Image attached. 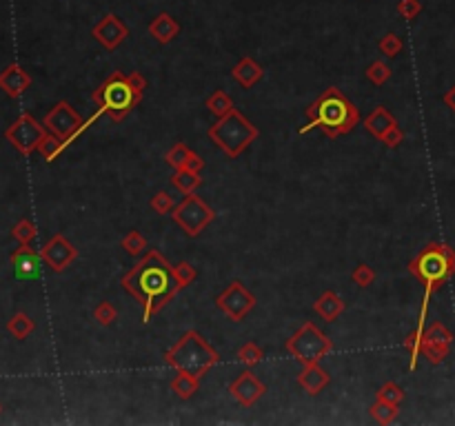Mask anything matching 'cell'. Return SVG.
<instances>
[{
  "label": "cell",
  "mask_w": 455,
  "mask_h": 426,
  "mask_svg": "<svg viewBox=\"0 0 455 426\" xmlns=\"http://www.w3.org/2000/svg\"><path fill=\"white\" fill-rule=\"evenodd\" d=\"M91 38H96V42L102 49L114 51L129 38V27L123 18L116 16V13H104V16L91 27Z\"/></svg>",
  "instance_id": "cell-13"
},
{
  "label": "cell",
  "mask_w": 455,
  "mask_h": 426,
  "mask_svg": "<svg viewBox=\"0 0 455 426\" xmlns=\"http://www.w3.org/2000/svg\"><path fill=\"white\" fill-rule=\"evenodd\" d=\"M284 348L300 364H315L333 351V342L322 329H317L313 322H305L286 340Z\"/></svg>",
  "instance_id": "cell-7"
},
{
  "label": "cell",
  "mask_w": 455,
  "mask_h": 426,
  "mask_svg": "<svg viewBox=\"0 0 455 426\" xmlns=\"http://www.w3.org/2000/svg\"><path fill=\"white\" fill-rule=\"evenodd\" d=\"M32 87V75H29L20 65H9L7 69L0 71V89L5 91L9 98H18Z\"/></svg>",
  "instance_id": "cell-18"
},
{
  "label": "cell",
  "mask_w": 455,
  "mask_h": 426,
  "mask_svg": "<svg viewBox=\"0 0 455 426\" xmlns=\"http://www.w3.org/2000/svg\"><path fill=\"white\" fill-rule=\"evenodd\" d=\"M11 267H13V276L18 280H38L40 278V267H42V255L34 251L29 245H20L11 253Z\"/></svg>",
  "instance_id": "cell-16"
},
{
  "label": "cell",
  "mask_w": 455,
  "mask_h": 426,
  "mask_svg": "<svg viewBox=\"0 0 455 426\" xmlns=\"http://www.w3.org/2000/svg\"><path fill=\"white\" fill-rule=\"evenodd\" d=\"M147 29H149V36L154 38L158 44H169L180 34V23L171 16V13L162 11V13H158V16L149 23Z\"/></svg>",
  "instance_id": "cell-20"
},
{
  "label": "cell",
  "mask_w": 455,
  "mask_h": 426,
  "mask_svg": "<svg viewBox=\"0 0 455 426\" xmlns=\"http://www.w3.org/2000/svg\"><path fill=\"white\" fill-rule=\"evenodd\" d=\"M65 147H67L65 140H60L58 135H54V133L47 131V135H44L42 142L38 145V154H40L44 160H47V162H54L60 154H63Z\"/></svg>",
  "instance_id": "cell-30"
},
{
  "label": "cell",
  "mask_w": 455,
  "mask_h": 426,
  "mask_svg": "<svg viewBox=\"0 0 455 426\" xmlns=\"http://www.w3.org/2000/svg\"><path fill=\"white\" fill-rule=\"evenodd\" d=\"M367 78H369V83H373L375 87H382L389 78H391V67L384 63V60H375V63H371L369 67H367Z\"/></svg>",
  "instance_id": "cell-35"
},
{
  "label": "cell",
  "mask_w": 455,
  "mask_h": 426,
  "mask_svg": "<svg viewBox=\"0 0 455 426\" xmlns=\"http://www.w3.org/2000/svg\"><path fill=\"white\" fill-rule=\"evenodd\" d=\"M344 309H346V302L336 291H324L313 302V311L320 315L324 322H336V320L344 313Z\"/></svg>",
  "instance_id": "cell-22"
},
{
  "label": "cell",
  "mask_w": 455,
  "mask_h": 426,
  "mask_svg": "<svg viewBox=\"0 0 455 426\" xmlns=\"http://www.w3.org/2000/svg\"><path fill=\"white\" fill-rule=\"evenodd\" d=\"M377 49H380L382 56L396 58L402 51V38L398 34H387L380 38V42H377Z\"/></svg>",
  "instance_id": "cell-38"
},
{
  "label": "cell",
  "mask_w": 455,
  "mask_h": 426,
  "mask_svg": "<svg viewBox=\"0 0 455 426\" xmlns=\"http://www.w3.org/2000/svg\"><path fill=\"white\" fill-rule=\"evenodd\" d=\"M120 247H123L129 255H133V257H138L140 253H145L147 251V238L140 233V231H129L123 240H120Z\"/></svg>",
  "instance_id": "cell-32"
},
{
  "label": "cell",
  "mask_w": 455,
  "mask_h": 426,
  "mask_svg": "<svg viewBox=\"0 0 455 426\" xmlns=\"http://www.w3.org/2000/svg\"><path fill=\"white\" fill-rule=\"evenodd\" d=\"M171 391L180 400H191L200 391V377H195L187 371H176V377L171 379Z\"/></svg>",
  "instance_id": "cell-24"
},
{
  "label": "cell",
  "mask_w": 455,
  "mask_h": 426,
  "mask_svg": "<svg viewBox=\"0 0 455 426\" xmlns=\"http://www.w3.org/2000/svg\"><path fill=\"white\" fill-rule=\"evenodd\" d=\"M229 393L233 395V400L242 406H253L257 400L267 393V384H262L260 379L255 377V373H251L249 369L242 371L233 382L229 384Z\"/></svg>",
  "instance_id": "cell-15"
},
{
  "label": "cell",
  "mask_w": 455,
  "mask_h": 426,
  "mask_svg": "<svg viewBox=\"0 0 455 426\" xmlns=\"http://www.w3.org/2000/svg\"><path fill=\"white\" fill-rule=\"evenodd\" d=\"M207 109L214 114L216 118H222V116H226L231 109H233V100H231V96L226 94V91H222V89H216L214 94H211L209 98H207Z\"/></svg>",
  "instance_id": "cell-28"
},
{
  "label": "cell",
  "mask_w": 455,
  "mask_h": 426,
  "mask_svg": "<svg viewBox=\"0 0 455 426\" xmlns=\"http://www.w3.org/2000/svg\"><path fill=\"white\" fill-rule=\"evenodd\" d=\"M0 410H3V406H0Z\"/></svg>",
  "instance_id": "cell-44"
},
{
  "label": "cell",
  "mask_w": 455,
  "mask_h": 426,
  "mask_svg": "<svg viewBox=\"0 0 455 426\" xmlns=\"http://www.w3.org/2000/svg\"><path fill=\"white\" fill-rule=\"evenodd\" d=\"M255 296L240 280H231L224 286V291L216 298V307L231 320V322H242L253 309H255Z\"/></svg>",
  "instance_id": "cell-11"
},
{
  "label": "cell",
  "mask_w": 455,
  "mask_h": 426,
  "mask_svg": "<svg viewBox=\"0 0 455 426\" xmlns=\"http://www.w3.org/2000/svg\"><path fill=\"white\" fill-rule=\"evenodd\" d=\"M408 273L424 284V291L435 293L455 276V249L444 242H429L408 262Z\"/></svg>",
  "instance_id": "cell-5"
},
{
  "label": "cell",
  "mask_w": 455,
  "mask_h": 426,
  "mask_svg": "<svg viewBox=\"0 0 455 426\" xmlns=\"http://www.w3.org/2000/svg\"><path fill=\"white\" fill-rule=\"evenodd\" d=\"M164 162L169 164L174 171L187 169V171H193V174H200L205 169V158L195 154V151H191L185 142H176L169 151H166Z\"/></svg>",
  "instance_id": "cell-17"
},
{
  "label": "cell",
  "mask_w": 455,
  "mask_h": 426,
  "mask_svg": "<svg viewBox=\"0 0 455 426\" xmlns=\"http://www.w3.org/2000/svg\"><path fill=\"white\" fill-rule=\"evenodd\" d=\"M174 278H176V284L178 288L182 291V288H187L195 278H198V271H195V267L187 260H180L176 267H174Z\"/></svg>",
  "instance_id": "cell-33"
},
{
  "label": "cell",
  "mask_w": 455,
  "mask_h": 426,
  "mask_svg": "<svg viewBox=\"0 0 455 426\" xmlns=\"http://www.w3.org/2000/svg\"><path fill=\"white\" fill-rule=\"evenodd\" d=\"M36 233H38L36 224H34L32 220H27V218H25V220H20V222L11 229L13 240L20 242V245H32L34 238H36Z\"/></svg>",
  "instance_id": "cell-36"
},
{
  "label": "cell",
  "mask_w": 455,
  "mask_h": 426,
  "mask_svg": "<svg viewBox=\"0 0 455 426\" xmlns=\"http://www.w3.org/2000/svg\"><path fill=\"white\" fill-rule=\"evenodd\" d=\"M207 135L224 156L238 158L249 145H253L257 140L260 129H257L240 109L233 107L229 114L218 118L216 123L209 127Z\"/></svg>",
  "instance_id": "cell-6"
},
{
  "label": "cell",
  "mask_w": 455,
  "mask_h": 426,
  "mask_svg": "<svg viewBox=\"0 0 455 426\" xmlns=\"http://www.w3.org/2000/svg\"><path fill=\"white\" fill-rule=\"evenodd\" d=\"M262 358H265V351L255 342H247V344H242L238 348V362L242 364V367H247V369L255 367V364H260Z\"/></svg>",
  "instance_id": "cell-31"
},
{
  "label": "cell",
  "mask_w": 455,
  "mask_h": 426,
  "mask_svg": "<svg viewBox=\"0 0 455 426\" xmlns=\"http://www.w3.org/2000/svg\"><path fill=\"white\" fill-rule=\"evenodd\" d=\"M147 89V78L140 71H114L107 80H104L94 91V102L98 109L109 116L114 123H123V120L140 104L142 94Z\"/></svg>",
  "instance_id": "cell-3"
},
{
  "label": "cell",
  "mask_w": 455,
  "mask_h": 426,
  "mask_svg": "<svg viewBox=\"0 0 455 426\" xmlns=\"http://www.w3.org/2000/svg\"><path fill=\"white\" fill-rule=\"evenodd\" d=\"M116 317H118V311H116V307L111 302H107V300H102L98 307L94 309V320L100 324V327H109V324H114L116 322Z\"/></svg>",
  "instance_id": "cell-37"
},
{
  "label": "cell",
  "mask_w": 455,
  "mask_h": 426,
  "mask_svg": "<svg viewBox=\"0 0 455 426\" xmlns=\"http://www.w3.org/2000/svg\"><path fill=\"white\" fill-rule=\"evenodd\" d=\"M164 362L176 371H187L195 377H205L220 362V353L211 346L198 331H185L171 348L164 351Z\"/></svg>",
  "instance_id": "cell-4"
},
{
  "label": "cell",
  "mask_w": 455,
  "mask_h": 426,
  "mask_svg": "<svg viewBox=\"0 0 455 426\" xmlns=\"http://www.w3.org/2000/svg\"><path fill=\"white\" fill-rule=\"evenodd\" d=\"M34 329H36V322H34V320L29 317L27 313H16V315H13V317L9 320V322H7V331H9L16 340L29 338V336L34 333Z\"/></svg>",
  "instance_id": "cell-27"
},
{
  "label": "cell",
  "mask_w": 455,
  "mask_h": 426,
  "mask_svg": "<svg viewBox=\"0 0 455 426\" xmlns=\"http://www.w3.org/2000/svg\"><path fill=\"white\" fill-rule=\"evenodd\" d=\"M451 344H453V333L442 322H433L422 333V355L427 358V362L433 364V367H437V364H442L447 360Z\"/></svg>",
  "instance_id": "cell-12"
},
{
  "label": "cell",
  "mask_w": 455,
  "mask_h": 426,
  "mask_svg": "<svg viewBox=\"0 0 455 426\" xmlns=\"http://www.w3.org/2000/svg\"><path fill=\"white\" fill-rule=\"evenodd\" d=\"M360 120L358 107L338 87H329L307 107V125L298 127V133L305 135L313 129H322L327 138H340L351 133Z\"/></svg>",
  "instance_id": "cell-2"
},
{
  "label": "cell",
  "mask_w": 455,
  "mask_h": 426,
  "mask_svg": "<svg viewBox=\"0 0 455 426\" xmlns=\"http://www.w3.org/2000/svg\"><path fill=\"white\" fill-rule=\"evenodd\" d=\"M422 11V3L420 0H400L398 3V13L404 20H415Z\"/></svg>",
  "instance_id": "cell-41"
},
{
  "label": "cell",
  "mask_w": 455,
  "mask_h": 426,
  "mask_svg": "<svg viewBox=\"0 0 455 426\" xmlns=\"http://www.w3.org/2000/svg\"><path fill=\"white\" fill-rule=\"evenodd\" d=\"M422 333H424V327H415L402 342L408 353V371L418 369V360L422 355Z\"/></svg>",
  "instance_id": "cell-26"
},
{
  "label": "cell",
  "mask_w": 455,
  "mask_h": 426,
  "mask_svg": "<svg viewBox=\"0 0 455 426\" xmlns=\"http://www.w3.org/2000/svg\"><path fill=\"white\" fill-rule=\"evenodd\" d=\"M202 182L205 180H202L200 174H193V171H187V169H178L171 176V187L178 189L180 193H185V195L198 191L202 187Z\"/></svg>",
  "instance_id": "cell-25"
},
{
  "label": "cell",
  "mask_w": 455,
  "mask_h": 426,
  "mask_svg": "<svg viewBox=\"0 0 455 426\" xmlns=\"http://www.w3.org/2000/svg\"><path fill=\"white\" fill-rule=\"evenodd\" d=\"M402 140H404V133H402L400 125L391 127V129L382 135V138H380V142H382L384 147H389V149H396L398 145H402Z\"/></svg>",
  "instance_id": "cell-42"
},
{
  "label": "cell",
  "mask_w": 455,
  "mask_h": 426,
  "mask_svg": "<svg viewBox=\"0 0 455 426\" xmlns=\"http://www.w3.org/2000/svg\"><path fill=\"white\" fill-rule=\"evenodd\" d=\"M231 75L242 89H251V87H255L257 83L262 80L265 69L257 65L251 56H242L236 63V67L231 69Z\"/></svg>",
  "instance_id": "cell-21"
},
{
  "label": "cell",
  "mask_w": 455,
  "mask_h": 426,
  "mask_svg": "<svg viewBox=\"0 0 455 426\" xmlns=\"http://www.w3.org/2000/svg\"><path fill=\"white\" fill-rule=\"evenodd\" d=\"M151 209H154L158 216H164V213H171L176 209V202H174V197L166 193V191H158L154 197H151Z\"/></svg>",
  "instance_id": "cell-40"
},
{
  "label": "cell",
  "mask_w": 455,
  "mask_h": 426,
  "mask_svg": "<svg viewBox=\"0 0 455 426\" xmlns=\"http://www.w3.org/2000/svg\"><path fill=\"white\" fill-rule=\"evenodd\" d=\"M396 125H398V120L387 109V107H375V109L364 118V129H367L375 140H380L382 135Z\"/></svg>",
  "instance_id": "cell-23"
},
{
  "label": "cell",
  "mask_w": 455,
  "mask_h": 426,
  "mask_svg": "<svg viewBox=\"0 0 455 426\" xmlns=\"http://www.w3.org/2000/svg\"><path fill=\"white\" fill-rule=\"evenodd\" d=\"M371 415L375 418V422L377 424H391V422H396L398 420V413H400V406H396V404H389V402H384V400H377L375 398V402L371 404Z\"/></svg>",
  "instance_id": "cell-29"
},
{
  "label": "cell",
  "mask_w": 455,
  "mask_h": 426,
  "mask_svg": "<svg viewBox=\"0 0 455 426\" xmlns=\"http://www.w3.org/2000/svg\"><path fill=\"white\" fill-rule=\"evenodd\" d=\"M42 125L44 129H47L49 133L58 135L60 140H65V145L69 147L78 135L85 133L83 125H85V120L80 118V114L73 109V107L65 100H60L51 107V111L44 116L42 120Z\"/></svg>",
  "instance_id": "cell-9"
},
{
  "label": "cell",
  "mask_w": 455,
  "mask_h": 426,
  "mask_svg": "<svg viewBox=\"0 0 455 426\" xmlns=\"http://www.w3.org/2000/svg\"><path fill=\"white\" fill-rule=\"evenodd\" d=\"M123 288L140 302L147 324L180 291L174 278V264L158 249H149L123 278Z\"/></svg>",
  "instance_id": "cell-1"
},
{
  "label": "cell",
  "mask_w": 455,
  "mask_h": 426,
  "mask_svg": "<svg viewBox=\"0 0 455 426\" xmlns=\"http://www.w3.org/2000/svg\"><path fill=\"white\" fill-rule=\"evenodd\" d=\"M442 100H444V104L449 107V109H451V111H455V85H453V87H451V89L447 91V94H444V98H442Z\"/></svg>",
  "instance_id": "cell-43"
},
{
  "label": "cell",
  "mask_w": 455,
  "mask_h": 426,
  "mask_svg": "<svg viewBox=\"0 0 455 426\" xmlns=\"http://www.w3.org/2000/svg\"><path fill=\"white\" fill-rule=\"evenodd\" d=\"M331 382V375L327 369L320 367V362L315 364H305V369L298 373V384L307 395H317L322 393Z\"/></svg>",
  "instance_id": "cell-19"
},
{
  "label": "cell",
  "mask_w": 455,
  "mask_h": 426,
  "mask_svg": "<svg viewBox=\"0 0 455 426\" xmlns=\"http://www.w3.org/2000/svg\"><path fill=\"white\" fill-rule=\"evenodd\" d=\"M171 218L189 238H198L207 229V224L214 222L216 211L211 209L200 195L189 193L185 200L171 211Z\"/></svg>",
  "instance_id": "cell-8"
},
{
  "label": "cell",
  "mask_w": 455,
  "mask_h": 426,
  "mask_svg": "<svg viewBox=\"0 0 455 426\" xmlns=\"http://www.w3.org/2000/svg\"><path fill=\"white\" fill-rule=\"evenodd\" d=\"M40 255H42V262L47 264L51 271L63 273L75 260V257H78V251H75V247L63 233H56V236H51L47 245L42 247Z\"/></svg>",
  "instance_id": "cell-14"
},
{
  "label": "cell",
  "mask_w": 455,
  "mask_h": 426,
  "mask_svg": "<svg viewBox=\"0 0 455 426\" xmlns=\"http://www.w3.org/2000/svg\"><path fill=\"white\" fill-rule=\"evenodd\" d=\"M375 398H377V400H384V402H389V404L400 406V404L404 402V398H406V393H404V389H402L400 384L387 382V384H382L380 389H377Z\"/></svg>",
  "instance_id": "cell-34"
},
{
  "label": "cell",
  "mask_w": 455,
  "mask_h": 426,
  "mask_svg": "<svg viewBox=\"0 0 455 426\" xmlns=\"http://www.w3.org/2000/svg\"><path fill=\"white\" fill-rule=\"evenodd\" d=\"M47 135L44 125H40L32 114H23L16 123H11L5 131V138L11 142V147L23 156H29L38 151V145Z\"/></svg>",
  "instance_id": "cell-10"
},
{
  "label": "cell",
  "mask_w": 455,
  "mask_h": 426,
  "mask_svg": "<svg viewBox=\"0 0 455 426\" xmlns=\"http://www.w3.org/2000/svg\"><path fill=\"white\" fill-rule=\"evenodd\" d=\"M351 280H353V284H358L360 288H367V286H371V284L375 282V271H373L369 264L360 262V264L353 269V273H351Z\"/></svg>",
  "instance_id": "cell-39"
}]
</instances>
